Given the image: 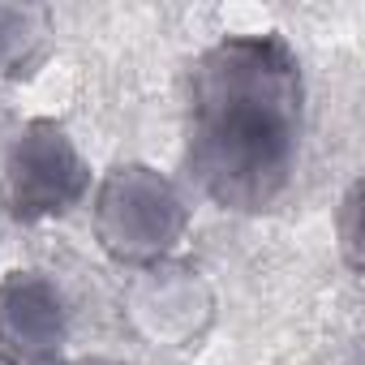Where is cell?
<instances>
[{
	"mask_svg": "<svg viewBox=\"0 0 365 365\" xmlns=\"http://www.w3.org/2000/svg\"><path fill=\"white\" fill-rule=\"evenodd\" d=\"M301 133L305 73L284 35H224L198 52L185 86V168L202 198L232 215L271 211L292 185Z\"/></svg>",
	"mask_w": 365,
	"mask_h": 365,
	"instance_id": "cell-1",
	"label": "cell"
},
{
	"mask_svg": "<svg viewBox=\"0 0 365 365\" xmlns=\"http://www.w3.org/2000/svg\"><path fill=\"white\" fill-rule=\"evenodd\" d=\"M190 198L168 172L142 159L112 163L91 185L95 245L125 271L180 258L190 232Z\"/></svg>",
	"mask_w": 365,
	"mask_h": 365,
	"instance_id": "cell-2",
	"label": "cell"
},
{
	"mask_svg": "<svg viewBox=\"0 0 365 365\" xmlns=\"http://www.w3.org/2000/svg\"><path fill=\"white\" fill-rule=\"evenodd\" d=\"M91 163L78 138L52 120L31 116L0 142V207L18 224L61 220L91 198Z\"/></svg>",
	"mask_w": 365,
	"mask_h": 365,
	"instance_id": "cell-3",
	"label": "cell"
},
{
	"mask_svg": "<svg viewBox=\"0 0 365 365\" xmlns=\"http://www.w3.org/2000/svg\"><path fill=\"white\" fill-rule=\"evenodd\" d=\"M220 318V292L202 267L168 258L155 267L125 271L120 284V322L125 331L159 352L198 348Z\"/></svg>",
	"mask_w": 365,
	"mask_h": 365,
	"instance_id": "cell-4",
	"label": "cell"
},
{
	"mask_svg": "<svg viewBox=\"0 0 365 365\" xmlns=\"http://www.w3.org/2000/svg\"><path fill=\"white\" fill-rule=\"evenodd\" d=\"M69 344V301L48 271L0 275V361L35 365L61 356Z\"/></svg>",
	"mask_w": 365,
	"mask_h": 365,
	"instance_id": "cell-5",
	"label": "cell"
},
{
	"mask_svg": "<svg viewBox=\"0 0 365 365\" xmlns=\"http://www.w3.org/2000/svg\"><path fill=\"white\" fill-rule=\"evenodd\" d=\"M52 52V9L31 0H0V82L31 78Z\"/></svg>",
	"mask_w": 365,
	"mask_h": 365,
	"instance_id": "cell-6",
	"label": "cell"
},
{
	"mask_svg": "<svg viewBox=\"0 0 365 365\" xmlns=\"http://www.w3.org/2000/svg\"><path fill=\"white\" fill-rule=\"evenodd\" d=\"M335 237H339V258L348 271H361V180L344 190L339 211H335Z\"/></svg>",
	"mask_w": 365,
	"mask_h": 365,
	"instance_id": "cell-7",
	"label": "cell"
},
{
	"mask_svg": "<svg viewBox=\"0 0 365 365\" xmlns=\"http://www.w3.org/2000/svg\"><path fill=\"white\" fill-rule=\"evenodd\" d=\"M35 365H73V361H65V356H52V361H35Z\"/></svg>",
	"mask_w": 365,
	"mask_h": 365,
	"instance_id": "cell-8",
	"label": "cell"
},
{
	"mask_svg": "<svg viewBox=\"0 0 365 365\" xmlns=\"http://www.w3.org/2000/svg\"><path fill=\"white\" fill-rule=\"evenodd\" d=\"M95 365H129V361H95Z\"/></svg>",
	"mask_w": 365,
	"mask_h": 365,
	"instance_id": "cell-9",
	"label": "cell"
}]
</instances>
